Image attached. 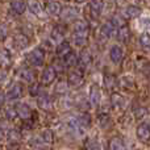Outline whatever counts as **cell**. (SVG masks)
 Returning <instances> with one entry per match:
<instances>
[{
    "mask_svg": "<svg viewBox=\"0 0 150 150\" xmlns=\"http://www.w3.org/2000/svg\"><path fill=\"white\" fill-rule=\"evenodd\" d=\"M26 59H28L29 63H32L33 66L36 67H40V66L44 65V61H45V52L40 47L37 49H33L30 53H28L26 55Z\"/></svg>",
    "mask_w": 150,
    "mask_h": 150,
    "instance_id": "obj_1",
    "label": "cell"
},
{
    "mask_svg": "<svg viewBox=\"0 0 150 150\" xmlns=\"http://www.w3.org/2000/svg\"><path fill=\"white\" fill-rule=\"evenodd\" d=\"M67 127H69V129H70L71 132H74L75 134H78V136L84 134V132H86V128L79 122L78 117H71V119H69Z\"/></svg>",
    "mask_w": 150,
    "mask_h": 150,
    "instance_id": "obj_2",
    "label": "cell"
},
{
    "mask_svg": "<svg viewBox=\"0 0 150 150\" xmlns=\"http://www.w3.org/2000/svg\"><path fill=\"white\" fill-rule=\"evenodd\" d=\"M21 96H23V86H21L20 83H15V84L7 91V96H5V98H7L8 100H17Z\"/></svg>",
    "mask_w": 150,
    "mask_h": 150,
    "instance_id": "obj_3",
    "label": "cell"
},
{
    "mask_svg": "<svg viewBox=\"0 0 150 150\" xmlns=\"http://www.w3.org/2000/svg\"><path fill=\"white\" fill-rule=\"evenodd\" d=\"M149 136H150L149 122H142V124L138 125V128H137V137L140 138L144 144H146V145L149 144Z\"/></svg>",
    "mask_w": 150,
    "mask_h": 150,
    "instance_id": "obj_4",
    "label": "cell"
},
{
    "mask_svg": "<svg viewBox=\"0 0 150 150\" xmlns=\"http://www.w3.org/2000/svg\"><path fill=\"white\" fill-rule=\"evenodd\" d=\"M109 57H111V61L113 63H120L122 61V57H124L122 47H120L119 45H113L111 47V52H109Z\"/></svg>",
    "mask_w": 150,
    "mask_h": 150,
    "instance_id": "obj_5",
    "label": "cell"
},
{
    "mask_svg": "<svg viewBox=\"0 0 150 150\" xmlns=\"http://www.w3.org/2000/svg\"><path fill=\"white\" fill-rule=\"evenodd\" d=\"M100 99H101L100 88H99L98 84H92L91 86V91H90V103H91V105H93V107L99 105Z\"/></svg>",
    "mask_w": 150,
    "mask_h": 150,
    "instance_id": "obj_6",
    "label": "cell"
},
{
    "mask_svg": "<svg viewBox=\"0 0 150 150\" xmlns=\"http://www.w3.org/2000/svg\"><path fill=\"white\" fill-rule=\"evenodd\" d=\"M59 15L62 16V18L65 21H71V20H75V18L78 17V15H79V9L75 8V7H67V8H65V9L61 11Z\"/></svg>",
    "mask_w": 150,
    "mask_h": 150,
    "instance_id": "obj_7",
    "label": "cell"
},
{
    "mask_svg": "<svg viewBox=\"0 0 150 150\" xmlns=\"http://www.w3.org/2000/svg\"><path fill=\"white\" fill-rule=\"evenodd\" d=\"M55 76H57V73H55V69L52 67V66H49V67H46L44 70V73H42V83L44 84H50V83L54 82Z\"/></svg>",
    "mask_w": 150,
    "mask_h": 150,
    "instance_id": "obj_8",
    "label": "cell"
},
{
    "mask_svg": "<svg viewBox=\"0 0 150 150\" xmlns=\"http://www.w3.org/2000/svg\"><path fill=\"white\" fill-rule=\"evenodd\" d=\"M115 32H116V28H115V25L111 23V21L101 25L100 33H101V36L105 37V38H112V37L115 36Z\"/></svg>",
    "mask_w": 150,
    "mask_h": 150,
    "instance_id": "obj_9",
    "label": "cell"
},
{
    "mask_svg": "<svg viewBox=\"0 0 150 150\" xmlns=\"http://www.w3.org/2000/svg\"><path fill=\"white\" fill-rule=\"evenodd\" d=\"M104 8V1L103 0H90V11L95 17H98L101 13Z\"/></svg>",
    "mask_w": 150,
    "mask_h": 150,
    "instance_id": "obj_10",
    "label": "cell"
},
{
    "mask_svg": "<svg viewBox=\"0 0 150 150\" xmlns=\"http://www.w3.org/2000/svg\"><path fill=\"white\" fill-rule=\"evenodd\" d=\"M26 7H28V9L30 11L33 15H36V16L42 15V7H41V3H40L38 0H28Z\"/></svg>",
    "mask_w": 150,
    "mask_h": 150,
    "instance_id": "obj_11",
    "label": "cell"
},
{
    "mask_svg": "<svg viewBox=\"0 0 150 150\" xmlns=\"http://www.w3.org/2000/svg\"><path fill=\"white\" fill-rule=\"evenodd\" d=\"M46 11L49 15L52 16H58L62 11V5L57 1V0H53V1H49L46 5Z\"/></svg>",
    "mask_w": 150,
    "mask_h": 150,
    "instance_id": "obj_12",
    "label": "cell"
},
{
    "mask_svg": "<svg viewBox=\"0 0 150 150\" xmlns=\"http://www.w3.org/2000/svg\"><path fill=\"white\" fill-rule=\"evenodd\" d=\"M141 13H142V9H141L140 7H136V5H128L124 11L125 17H128V18H136V17H138Z\"/></svg>",
    "mask_w": 150,
    "mask_h": 150,
    "instance_id": "obj_13",
    "label": "cell"
},
{
    "mask_svg": "<svg viewBox=\"0 0 150 150\" xmlns=\"http://www.w3.org/2000/svg\"><path fill=\"white\" fill-rule=\"evenodd\" d=\"M16 112H17V116H20L21 119H24V120L29 119L32 115L30 108H29L26 104H17V105H16Z\"/></svg>",
    "mask_w": 150,
    "mask_h": 150,
    "instance_id": "obj_14",
    "label": "cell"
},
{
    "mask_svg": "<svg viewBox=\"0 0 150 150\" xmlns=\"http://www.w3.org/2000/svg\"><path fill=\"white\" fill-rule=\"evenodd\" d=\"M11 8L16 15H23L25 12V3L24 0H11Z\"/></svg>",
    "mask_w": 150,
    "mask_h": 150,
    "instance_id": "obj_15",
    "label": "cell"
},
{
    "mask_svg": "<svg viewBox=\"0 0 150 150\" xmlns=\"http://www.w3.org/2000/svg\"><path fill=\"white\" fill-rule=\"evenodd\" d=\"M37 104H38V107L42 111H49V109H52V101H50L49 96H47L46 93H42V95L40 96Z\"/></svg>",
    "mask_w": 150,
    "mask_h": 150,
    "instance_id": "obj_16",
    "label": "cell"
},
{
    "mask_svg": "<svg viewBox=\"0 0 150 150\" xmlns=\"http://www.w3.org/2000/svg\"><path fill=\"white\" fill-rule=\"evenodd\" d=\"M13 44H15V46L17 49H25L29 45V40L25 34H17L15 37V40H13Z\"/></svg>",
    "mask_w": 150,
    "mask_h": 150,
    "instance_id": "obj_17",
    "label": "cell"
},
{
    "mask_svg": "<svg viewBox=\"0 0 150 150\" xmlns=\"http://www.w3.org/2000/svg\"><path fill=\"white\" fill-rule=\"evenodd\" d=\"M88 38V33H80V32H74L73 40L76 46H84Z\"/></svg>",
    "mask_w": 150,
    "mask_h": 150,
    "instance_id": "obj_18",
    "label": "cell"
},
{
    "mask_svg": "<svg viewBox=\"0 0 150 150\" xmlns=\"http://www.w3.org/2000/svg\"><path fill=\"white\" fill-rule=\"evenodd\" d=\"M63 63L66 67H74L78 63V57L75 55V53L69 52L66 55H63Z\"/></svg>",
    "mask_w": 150,
    "mask_h": 150,
    "instance_id": "obj_19",
    "label": "cell"
},
{
    "mask_svg": "<svg viewBox=\"0 0 150 150\" xmlns=\"http://www.w3.org/2000/svg\"><path fill=\"white\" fill-rule=\"evenodd\" d=\"M7 140L9 144L16 145V144H18L21 141V134L18 133V130L11 129V130H8V133H7Z\"/></svg>",
    "mask_w": 150,
    "mask_h": 150,
    "instance_id": "obj_20",
    "label": "cell"
},
{
    "mask_svg": "<svg viewBox=\"0 0 150 150\" xmlns=\"http://www.w3.org/2000/svg\"><path fill=\"white\" fill-rule=\"evenodd\" d=\"M67 83L74 86V87H78V86L83 84V78H82V75L78 73H70L69 74V78H67Z\"/></svg>",
    "mask_w": 150,
    "mask_h": 150,
    "instance_id": "obj_21",
    "label": "cell"
},
{
    "mask_svg": "<svg viewBox=\"0 0 150 150\" xmlns=\"http://www.w3.org/2000/svg\"><path fill=\"white\" fill-rule=\"evenodd\" d=\"M109 150H125V144L120 137H113L109 141Z\"/></svg>",
    "mask_w": 150,
    "mask_h": 150,
    "instance_id": "obj_22",
    "label": "cell"
},
{
    "mask_svg": "<svg viewBox=\"0 0 150 150\" xmlns=\"http://www.w3.org/2000/svg\"><path fill=\"white\" fill-rule=\"evenodd\" d=\"M129 37H130L129 28H128L127 25L119 26V32H117V38H119L121 42H128Z\"/></svg>",
    "mask_w": 150,
    "mask_h": 150,
    "instance_id": "obj_23",
    "label": "cell"
},
{
    "mask_svg": "<svg viewBox=\"0 0 150 150\" xmlns=\"http://www.w3.org/2000/svg\"><path fill=\"white\" fill-rule=\"evenodd\" d=\"M91 59H92L91 53L88 52V50H83V52L80 53V55H79L78 62H79V65L82 66V67H86V66H88L91 63Z\"/></svg>",
    "mask_w": 150,
    "mask_h": 150,
    "instance_id": "obj_24",
    "label": "cell"
},
{
    "mask_svg": "<svg viewBox=\"0 0 150 150\" xmlns=\"http://www.w3.org/2000/svg\"><path fill=\"white\" fill-rule=\"evenodd\" d=\"M69 52H71V47H70V44H69L67 41H62L59 45H58L57 54L59 55V57H63V55H66Z\"/></svg>",
    "mask_w": 150,
    "mask_h": 150,
    "instance_id": "obj_25",
    "label": "cell"
},
{
    "mask_svg": "<svg viewBox=\"0 0 150 150\" xmlns=\"http://www.w3.org/2000/svg\"><path fill=\"white\" fill-rule=\"evenodd\" d=\"M74 32H80V33H88L90 28H88V24L83 20H78L74 24Z\"/></svg>",
    "mask_w": 150,
    "mask_h": 150,
    "instance_id": "obj_26",
    "label": "cell"
},
{
    "mask_svg": "<svg viewBox=\"0 0 150 150\" xmlns=\"http://www.w3.org/2000/svg\"><path fill=\"white\" fill-rule=\"evenodd\" d=\"M0 66H4V67L11 66V57L8 50H0Z\"/></svg>",
    "mask_w": 150,
    "mask_h": 150,
    "instance_id": "obj_27",
    "label": "cell"
},
{
    "mask_svg": "<svg viewBox=\"0 0 150 150\" xmlns=\"http://www.w3.org/2000/svg\"><path fill=\"white\" fill-rule=\"evenodd\" d=\"M20 76H21V79H23V80H26V82H29V83H32L34 80L33 71L29 70V69H23V70H21V73H20Z\"/></svg>",
    "mask_w": 150,
    "mask_h": 150,
    "instance_id": "obj_28",
    "label": "cell"
},
{
    "mask_svg": "<svg viewBox=\"0 0 150 150\" xmlns=\"http://www.w3.org/2000/svg\"><path fill=\"white\" fill-rule=\"evenodd\" d=\"M99 125H100V128H103V129H107V128L111 125V117L107 113L100 115V116H99Z\"/></svg>",
    "mask_w": 150,
    "mask_h": 150,
    "instance_id": "obj_29",
    "label": "cell"
},
{
    "mask_svg": "<svg viewBox=\"0 0 150 150\" xmlns=\"http://www.w3.org/2000/svg\"><path fill=\"white\" fill-rule=\"evenodd\" d=\"M112 104H113L115 107H124V104H125V99L122 98L121 95H119V93H116V92H113L112 93Z\"/></svg>",
    "mask_w": 150,
    "mask_h": 150,
    "instance_id": "obj_30",
    "label": "cell"
},
{
    "mask_svg": "<svg viewBox=\"0 0 150 150\" xmlns=\"http://www.w3.org/2000/svg\"><path fill=\"white\" fill-rule=\"evenodd\" d=\"M52 38H53V41H62V38H63V29L61 28V26H55L54 29H53V32H52Z\"/></svg>",
    "mask_w": 150,
    "mask_h": 150,
    "instance_id": "obj_31",
    "label": "cell"
},
{
    "mask_svg": "<svg viewBox=\"0 0 150 150\" xmlns=\"http://www.w3.org/2000/svg\"><path fill=\"white\" fill-rule=\"evenodd\" d=\"M41 137L45 144H53V141H54V136H53V132L50 129H45L41 133Z\"/></svg>",
    "mask_w": 150,
    "mask_h": 150,
    "instance_id": "obj_32",
    "label": "cell"
},
{
    "mask_svg": "<svg viewBox=\"0 0 150 150\" xmlns=\"http://www.w3.org/2000/svg\"><path fill=\"white\" fill-rule=\"evenodd\" d=\"M78 120H79V122L86 128V129H87V128H90V125H91V117H90V115H88V113L79 115V116H78Z\"/></svg>",
    "mask_w": 150,
    "mask_h": 150,
    "instance_id": "obj_33",
    "label": "cell"
},
{
    "mask_svg": "<svg viewBox=\"0 0 150 150\" xmlns=\"http://www.w3.org/2000/svg\"><path fill=\"white\" fill-rule=\"evenodd\" d=\"M140 44L145 50L149 49V34L148 33H144L142 36L140 37Z\"/></svg>",
    "mask_w": 150,
    "mask_h": 150,
    "instance_id": "obj_34",
    "label": "cell"
},
{
    "mask_svg": "<svg viewBox=\"0 0 150 150\" xmlns=\"http://www.w3.org/2000/svg\"><path fill=\"white\" fill-rule=\"evenodd\" d=\"M29 93H30L32 96H36L40 93V84L36 82H32L30 87H29Z\"/></svg>",
    "mask_w": 150,
    "mask_h": 150,
    "instance_id": "obj_35",
    "label": "cell"
},
{
    "mask_svg": "<svg viewBox=\"0 0 150 150\" xmlns=\"http://www.w3.org/2000/svg\"><path fill=\"white\" fill-rule=\"evenodd\" d=\"M111 23L113 24L115 26H122V25H125V20L122 17H119V16H115V17L112 18Z\"/></svg>",
    "mask_w": 150,
    "mask_h": 150,
    "instance_id": "obj_36",
    "label": "cell"
},
{
    "mask_svg": "<svg viewBox=\"0 0 150 150\" xmlns=\"http://www.w3.org/2000/svg\"><path fill=\"white\" fill-rule=\"evenodd\" d=\"M55 91L57 92H65V91H67V82H59L57 84V87H55Z\"/></svg>",
    "mask_w": 150,
    "mask_h": 150,
    "instance_id": "obj_37",
    "label": "cell"
},
{
    "mask_svg": "<svg viewBox=\"0 0 150 150\" xmlns=\"http://www.w3.org/2000/svg\"><path fill=\"white\" fill-rule=\"evenodd\" d=\"M5 115H7V117L9 120H15V117H17V112H16L15 108H7Z\"/></svg>",
    "mask_w": 150,
    "mask_h": 150,
    "instance_id": "obj_38",
    "label": "cell"
},
{
    "mask_svg": "<svg viewBox=\"0 0 150 150\" xmlns=\"http://www.w3.org/2000/svg\"><path fill=\"white\" fill-rule=\"evenodd\" d=\"M7 34H8L7 25H4V24H0V40H5Z\"/></svg>",
    "mask_w": 150,
    "mask_h": 150,
    "instance_id": "obj_39",
    "label": "cell"
},
{
    "mask_svg": "<svg viewBox=\"0 0 150 150\" xmlns=\"http://www.w3.org/2000/svg\"><path fill=\"white\" fill-rule=\"evenodd\" d=\"M146 115V108H138V109H136V112H134V116H136V119H142L144 116Z\"/></svg>",
    "mask_w": 150,
    "mask_h": 150,
    "instance_id": "obj_40",
    "label": "cell"
},
{
    "mask_svg": "<svg viewBox=\"0 0 150 150\" xmlns=\"http://www.w3.org/2000/svg\"><path fill=\"white\" fill-rule=\"evenodd\" d=\"M113 79H115V78L112 76V75H111V76L105 75V84H107V87H108V88H112V87H113V84H115Z\"/></svg>",
    "mask_w": 150,
    "mask_h": 150,
    "instance_id": "obj_41",
    "label": "cell"
},
{
    "mask_svg": "<svg viewBox=\"0 0 150 150\" xmlns=\"http://www.w3.org/2000/svg\"><path fill=\"white\" fill-rule=\"evenodd\" d=\"M5 79H7V73L4 70H0V83H3Z\"/></svg>",
    "mask_w": 150,
    "mask_h": 150,
    "instance_id": "obj_42",
    "label": "cell"
},
{
    "mask_svg": "<svg viewBox=\"0 0 150 150\" xmlns=\"http://www.w3.org/2000/svg\"><path fill=\"white\" fill-rule=\"evenodd\" d=\"M4 99H5L4 93H1V92H0V104H1V103H3V101H4Z\"/></svg>",
    "mask_w": 150,
    "mask_h": 150,
    "instance_id": "obj_43",
    "label": "cell"
},
{
    "mask_svg": "<svg viewBox=\"0 0 150 150\" xmlns=\"http://www.w3.org/2000/svg\"><path fill=\"white\" fill-rule=\"evenodd\" d=\"M76 3H83V1H86V0H75Z\"/></svg>",
    "mask_w": 150,
    "mask_h": 150,
    "instance_id": "obj_44",
    "label": "cell"
},
{
    "mask_svg": "<svg viewBox=\"0 0 150 150\" xmlns=\"http://www.w3.org/2000/svg\"><path fill=\"white\" fill-rule=\"evenodd\" d=\"M1 137H3V132H1V129H0V140H1Z\"/></svg>",
    "mask_w": 150,
    "mask_h": 150,
    "instance_id": "obj_45",
    "label": "cell"
},
{
    "mask_svg": "<svg viewBox=\"0 0 150 150\" xmlns=\"http://www.w3.org/2000/svg\"><path fill=\"white\" fill-rule=\"evenodd\" d=\"M134 150H140V149H134Z\"/></svg>",
    "mask_w": 150,
    "mask_h": 150,
    "instance_id": "obj_46",
    "label": "cell"
},
{
    "mask_svg": "<svg viewBox=\"0 0 150 150\" xmlns=\"http://www.w3.org/2000/svg\"><path fill=\"white\" fill-rule=\"evenodd\" d=\"M49 1H53V0H49Z\"/></svg>",
    "mask_w": 150,
    "mask_h": 150,
    "instance_id": "obj_47",
    "label": "cell"
}]
</instances>
